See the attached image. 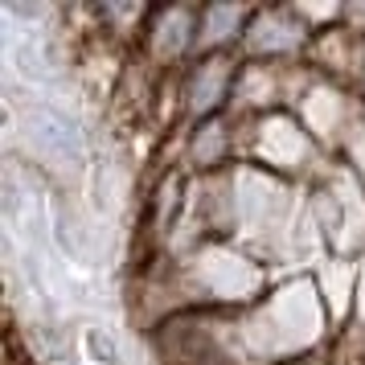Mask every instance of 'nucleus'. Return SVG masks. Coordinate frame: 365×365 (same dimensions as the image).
<instances>
[{
    "instance_id": "nucleus-5",
    "label": "nucleus",
    "mask_w": 365,
    "mask_h": 365,
    "mask_svg": "<svg viewBox=\"0 0 365 365\" xmlns=\"http://www.w3.org/2000/svg\"><path fill=\"white\" fill-rule=\"evenodd\" d=\"M226 152H230V132H226V123H222V115L205 119L197 128V135H193V165L197 168H214L226 160Z\"/></svg>"
},
{
    "instance_id": "nucleus-1",
    "label": "nucleus",
    "mask_w": 365,
    "mask_h": 365,
    "mask_svg": "<svg viewBox=\"0 0 365 365\" xmlns=\"http://www.w3.org/2000/svg\"><path fill=\"white\" fill-rule=\"evenodd\" d=\"M21 140L41 168L53 173H83L86 168V140L78 132V123L53 107V103H29L21 107Z\"/></svg>"
},
{
    "instance_id": "nucleus-2",
    "label": "nucleus",
    "mask_w": 365,
    "mask_h": 365,
    "mask_svg": "<svg viewBox=\"0 0 365 365\" xmlns=\"http://www.w3.org/2000/svg\"><path fill=\"white\" fill-rule=\"evenodd\" d=\"M230 95H234V62L226 53H210L193 66L189 83H185V111H189V119L205 123L222 111V103Z\"/></svg>"
},
{
    "instance_id": "nucleus-4",
    "label": "nucleus",
    "mask_w": 365,
    "mask_h": 365,
    "mask_svg": "<svg viewBox=\"0 0 365 365\" xmlns=\"http://www.w3.org/2000/svg\"><path fill=\"white\" fill-rule=\"evenodd\" d=\"M255 17V9H230V4H217V9H201L197 21V53H222L234 37H247V25Z\"/></svg>"
},
{
    "instance_id": "nucleus-7",
    "label": "nucleus",
    "mask_w": 365,
    "mask_h": 365,
    "mask_svg": "<svg viewBox=\"0 0 365 365\" xmlns=\"http://www.w3.org/2000/svg\"><path fill=\"white\" fill-rule=\"evenodd\" d=\"M292 365H316V357H299V361H292Z\"/></svg>"
},
{
    "instance_id": "nucleus-6",
    "label": "nucleus",
    "mask_w": 365,
    "mask_h": 365,
    "mask_svg": "<svg viewBox=\"0 0 365 365\" xmlns=\"http://www.w3.org/2000/svg\"><path fill=\"white\" fill-rule=\"evenodd\" d=\"M86 349H91V357H99V353H103V361H107V365H115V361H119L115 341H111V336H107L103 329H91V332H86Z\"/></svg>"
},
{
    "instance_id": "nucleus-3",
    "label": "nucleus",
    "mask_w": 365,
    "mask_h": 365,
    "mask_svg": "<svg viewBox=\"0 0 365 365\" xmlns=\"http://www.w3.org/2000/svg\"><path fill=\"white\" fill-rule=\"evenodd\" d=\"M197 21L201 9H152L148 13V46L156 58L177 62L181 53L197 50Z\"/></svg>"
}]
</instances>
